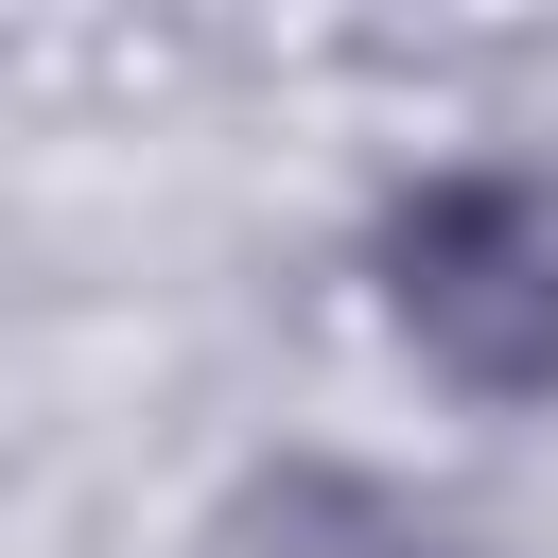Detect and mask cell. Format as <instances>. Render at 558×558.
Instances as JSON below:
<instances>
[{
	"label": "cell",
	"mask_w": 558,
	"mask_h": 558,
	"mask_svg": "<svg viewBox=\"0 0 558 558\" xmlns=\"http://www.w3.org/2000/svg\"><path fill=\"white\" fill-rule=\"evenodd\" d=\"M384 314L453 401H558V192L523 157H436L384 192Z\"/></svg>",
	"instance_id": "1"
},
{
	"label": "cell",
	"mask_w": 558,
	"mask_h": 558,
	"mask_svg": "<svg viewBox=\"0 0 558 558\" xmlns=\"http://www.w3.org/2000/svg\"><path fill=\"white\" fill-rule=\"evenodd\" d=\"M244 558H471V541L366 471H279V488H244Z\"/></svg>",
	"instance_id": "2"
}]
</instances>
